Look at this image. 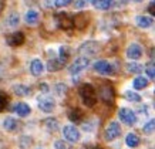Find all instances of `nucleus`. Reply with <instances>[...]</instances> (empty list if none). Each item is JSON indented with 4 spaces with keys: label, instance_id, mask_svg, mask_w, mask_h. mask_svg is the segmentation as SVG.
I'll return each mask as SVG.
<instances>
[{
    "label": "nucleus",
    "instance_id": "obj_1",
    "mask_svg": "<svg viewBox=\"0 0 155 149\" xmlns=\"http://www.w3.org/2000/svg\"><path fill=\"white\" fill-rule=\"evenodd\" d=\"M78 92H80V97L83 99V102L87 105V107H94L97 101H98V97H97V91H95L94 85L91 84H83L78 89Z\"/></svg>",
    "mask_w": 155,
    "mask_h": 149
},
{
    "label": "nucleus",
    "instance_id": "obj_2",
    "mask_svg": "<svg viewBox=\"0 0 155 149\" xmlns=\"http://www.w3.org/2000/svg\"><path fill=\"white\" fill-rule=\"evenodd\" d=\"M54 20H56V24L58 26V28L61 30H71V28H74V20H73V16L67 13H57L54 16Z\"/></svg>",
    "mask_w": 155,
    "mask_h": 149
},
{
    "label": "nucleus",
    "instance_id": "obj_3",
    "mask_svg": "<svg viewBox=\"0 0 155 149\" xmlns=\"http://www.w3.org/2000/svg\"><path fill=\"white\" fill-rule=\"evenodd\" d=\"M120 134H121V125L118 122L113 121L108 124V126L104 131V139L107 141V142H111V141L117 139L118 136H120Z\"/></svg>",
    "mask_w": 155,
    "mask_h": 149
},
{
    "label": "nucleus",
    "instance_id": "obj_4",
    "mask_svg": "<svg viewBox=\"0 0 155 149\" xmlns=\"http://www.w3.org/2000/svg\"><path fill=\"white\" fill-rule=\"evenodd\" d=\"M37 105L38 109L43 112H51L54 108H56V99L50 95H43V97L37 98Z\"/></svg>",
    "mask_w": 155,
    "mask_h": 149
},
{
    "label": "nucleus",
    "instance_id": "obj_5",
    "mask_svg": "<svg viewBox=\"0 0 155 149\" xmlns=\"http://www.w3.org/2000/svg\"><path fill=\"white\" fill-rule=\"evenodd\" d=\"M95 73H98L101 75H111L114 74V65L111 63H108L107 60H100V61H95L94 65H93Z\"/></svg>",
    "mask_w": 155,
    "mask_h": 149
},
{
    "label": "nucleus",
    "instance_id": "obj_6",
    "mask_svg": "<svg viewBox=\"0 0 155 149\" xmlns=\"http://www.w3.org/2000/svg\"><path fill=\"white\" fill-rule=\"evenodd\" d=\"M90 65V58L87 57H77L74 61H73V64L68 67V71H70L71 74H78L81 73L83 70H85L87 67Z\"/></svg>",
    "mask_w": 155,
    "mask_h": 149
},
{
    "label": "nucleus",
    "instance_id": "obj_7",
    "mask_svg": "<svg viewBox=\"0 0 155 149\" xmlns=\"http://www.w3.org/2000/svg\"><path fill=\"white\" fill-rule=\"evenodd\" d=\"M63 135H64V141H68V142H78L81 138L80 131L77 129L74 125H66L63 128Z\"/></svg>",
    "mask_w": 155,
    "mask_h": 149
},
{
    "label": "nucleus",
    "instance_id": "obj_8",
    "mask_svg": "<svg viewBox=\"0 0 155 149\" xmlns=\"http://www.w3.org/2000/svg\"><path fill=\"white\" fill-rule=\"evenodd\" d=\"M118 117H120V119H121L125 125L132 126V125H135V122H137L135 112L132 111V109H130V108H120Z\"/></svg>",
    "mask_w": 155,
    "mask_h": 149
},
{
    "label": "nucleus",
    "instance_id": "obj_9",
    "mask_svg": "<svg viewBox=\"0 0 155 149\" xmlns=\"http://www.w3.org/2000/svg\"><path fill=\"white\" fill-rule=\"evenodd\" d=\"M100 97H101V99H103L105 104L111 105V104L114 102V88H113V85L105 83V84L100 88Z\"/></svg>",
    "mask_w": 155,
    "mask_h": 149
},
{
    "label": "nucleus",
    "instance_id": "obj_10",
    "mask_svg": "<svg viewBox=\"0 0 155 149\" xmlns=\"http://www.w3.org/2000/svg\"><path fill=\"white\" fill-rule=\"evenodd\" d=\"M125 54H127V57L130 58V60L137 61V60H140V58L142 57L144 50H142V47L140 46L138 43H132V44H130V46H128Z\"/></svg>",
    "mask_w": 155,
    "mask_h": 149
},
{
    "label": "nucleus",
    "instance_id": "obj_11",
    "mask_svg": "<svg viewBox=\"0 0 155 149\" xmlns=\"http://www.w3.org/2000/svg\"><path fill=\"white\" fill-rule=\"evenodd\" d=\"M98 50H100V44L97 41H85L84 44L80 47V50H78V51H80L81 54L88 56L87 58H90V57L95 56Z\"/></svg>",
    "mask_w": 155,
    "mask_h": 149
},
{
    "label": "nucleus",
    "instance_id": "obj_12",
    "mask_svg": "<svg viewBox=\"0 0 155 149\" xmlns=\"http://www.w3.org/2000/svg\"><path fill=\"white\" fill-rule=\"evenodd\" d=\"M24 40H26V37H24L23 33L21 31H14V33L10 34L9 37L6 38V43L12 47H19L24 43Z\"/></svg>",
    "mask_w": 155,
    "mask_h": 149
},
{
    "label": "nucleus",
    "instance_id": "obj_13",
    "mask_svg": "<svg viewBox=\"0 0 155 149\" xmlns=\"http://www.w3.org/2000/svg\"><path fill=\"white\" fill-rule=\"evenodd\" d=\"M13 111L19 115L20 118H26L31 114V108L28 107L26 102H17L16 105L13 107Z\"/></svg>",
    "mask_w": 155,
    "mask_h": 149
},
{
    "label": "nucleus",
    "instance_id": "obj_14",
    "mask_svg": "<svg viewBox=\"0 0 155 149\" xmlns=\"http://www.w3.org/2000/svg\"><path fill=\"white\" fill-rule=\"evenodd\" d=\"M44 68H46V67L43 64V61L38 60V58H34V60H31V63H30V73H31L34 77L41 75Z\"/></svg>",
    "mask_w": 155,
    "mask_h": 149
},
{
    "label": "nucleus",
    "instance_id": "obj_15",
    "mask_svg": "<svg viewBox=\"0 0 155 149\" xmlns=\"http://www.w3.org/2000/svg\"><path fill=\"white\" fill-rule=\"evenodd\" d=\"M24 20H26V23L28 26H36L38 23V20H40V14H38L37 10L34 9H28L24 14Z\"/></svg>",
    "mask_w": 155,
    "mask_h": 149
},
{
    "label": "nucleus",
    "instance_id": "obj_16",
    "mask_svg": "<svg viewBox=\"0 0 155 149\" xmlns=\"http://www.w3.org/2000/svg\"><path fill=\"white\" fill-rule=\"evenodd\" d=\"M135 23L138 27L141 28H148L152 26V17L150 16H137L135 17Z\"/></svg>",
    "mask_w": 155,
    "mask_h": 149
},
{
    "label": "nucleus",
    "instance_id": "obj_17",
    "mask_svg": "<svg viewBox=\"0 0 155 149\" xmlns=\"http://www.w3.org/2000/svg\"><path fill=\"white\" fill-rule=\"evenodd\" d=\"M63 67H64V63H61L58 58H54V60L51 58V60L47 63V67H46V68H47L50 73H56V71H60Z\"/></svg>",
    "mask_w": 155,
    "mask_h": 149
},
{
    "label": "nucleus",
    "instance_id": "obj_18",
    "mask_svg": "<svg viewBox=\"0 0 155 149\" xmlns=\"http://www.w3.org/2000/svg\"><path fill=\"white\" fill-rule=\"evenodd\" d=\"M13 91L17 97H26V95L30 94V88L24 84H14L13 85Z\"/></svg>",
    "mask_w": 155,
    "mask_h": 149
},
{
    "label": "nucleus",
    "instance_id": "obj_19",
    "mask_svg": "<svg viewBox=\"0 0 155 149\" xmlns=\"http://www.w3.org/2000/svg\"><path fill=\"white\" fill-rule=\"evenodd\" d=\"M91 5L94 6L97 10H108L111 9L113 2H110V0H93Z\"/></svg>",
    "mask_w": 155,
    "mask_h": 149
},
{
    "label": "nucleus",
    "instance_id": "obj_20",
    "mask_svg": "<svg viewBox=\"0 0 155 149\" xmlns=\"http://www.w3.org/2000/svg\"><path fill=\"white\" fill-rule=\"evenodd\" d=\"M140 142H141L140 136L137 135V134H134V132L128 134L127 138H125V144H127L130 148H137V146L140 145Z\"/></svg>",
    "mask_w": 155,
    "mask_h": 149
},
{
    "label": "nucleus",
    "instance_id": "obj_21",
    "mask_svg": "<svg viewBox=\"0 0 155 149\" xmlns=\"http://www.w3.org/2000/svg\"><path fill=\"white\" fill-rule=\"evenodd\" d=\"M147 85H148V79H147L145 77H142V75L135 77L134 81H132V87H134V89H144Z\"/></svg>",
    "mask_w": 155,
    "mask_h": 149
},
{
    "label": "nucleus",
    "instance_id": "obj_22",
    "mask_svg": "<svg viewBox=\"0 0 155 149\" xmlns=\"http://www.w3.org/2000/svg\"><path fill=\"white\" fill-rule=\"evenodd\" d=\"M70 57H71V48L68 46H61L60 47V57H58V60H60L61 63H64V64H66Z\"/></svg>",
    "mask_w": 155,
    "mask_h": 149
},
{
    "label": "nucleus",
    "instance_id": "obj_23",
    "mask_svg": "<svg viewBox=\"0 0 155 149\" xmlns=\"http://www.w3.org/2000/svg\"><path fill=\"white\" fill-rule=\"evenodd\" d=\"M20 23V16L17 13H10L9 17L6 19V26L9 27H17Z\"/></svg>",
    "mask_w": 155,
    "mask_h": 149
},
{
    "label": "nucleus",
    "instance_id": "obj_24",
    "mask_svg": "<svg viewBox=\"0 0 155 149\" xmlns=\"http://www.w3.org/2000/svg\"><path fill=\"white\" fill-rule=\"evenodd\" d=\"M68 118H70L73 122H81L83 121V118H84V112L81 111V109H71L70 114H68Z\"/></svg>",
    "mask_w": 155,
    "mask_h": 149
},
{
    "label": "nucleus",
    "instance_id": "obj_25",
    "mask_svg": "<svg viewBox=\"0 0 155 149\" xmlns=\"http://www.w3.org/2000/svg\"><path fill=\"white\" fill-rule=\"evenodd\" d=\"M3 128L6 131H14L17 128V121L13 117H6L5 121H3Z\"/></svg>",
    "mask_w": 155,
    "mask_h": 149
},
{
    "label": "nucleus",
    "instance_id": "obj_26",
    "mask_svg": "<svg viewBox=\"0 0 155 149\" xmlns=\"http://www.w3.org/2000/svg\"><path fill=\"white\" fill-rule=\"evenodd\" d=\"M44 126L47 128L50 132H56L58 129V121H57L56 118H47V119H44Z\"/></svg>",
    "mask_w": 155,
    "mask_h": 149
},
{
    "label": "nucleus",
    "instance_id": "obj_27",
    "mask_svg": "<svg viewBox=\"0 0 155 149\" xmlns=\"http://www.w3.org/2000/svg\"><path fill=\"white\" fill-rule=\"evenodd\" d=\"M125 68H127L128 73H131V74H140L142 70H144V67L141 64H138V63H128L125 65Z\"/></svg>",
    "mask_w": 155,
    "mask_h": 149
},
{
    "label": "nucleus",
    "instance_id": "obj_28",
    "mask_svg": "<svg viewBox=\"0 0 155 149\" xmlns=\"http://www.w3.org/2000/svg\"><path fill=\"white\" fill-rule=\"evenodd\" d=\"M70 3V0H54V2H46L44 5L48 6V7H66Z\"/></svg>",
    "mask_w": 155,
    "mask_h": 149
},
{
    "label": "nucleus",
    "instance_id": "obj_29",
    "mask_svg": "<svg viewBox=\"0 0 155 149\" xmlns=\"http://www.w3.org/2000/svg\"><path fill=\"white\" fill-rule=\"evenodd\" d=\"M124 97L127 101H131V102H140L141 101V95L138 92H134V91H127L124 94Z\"/></svg>",
    "mask_w": 155,
    "mask_h": 149
},
{
    "label": "nucleus",
    "instance_id": "obj_30",
    "mask_svg": "<svg viewBox=\"0 0 155 149\" xmlns=\"http://www.w3.org/2000/svg\"><path fill=\"white\" fill-rule=\"evenodd\" d=\"M54 92H56L58 97H63V95H66V92H67L66 84H63V83H57V84L54 85Z\"/></svg>",
    "mask_w": 155,
    "mask_h": 149
},
{
    "label": "nucleus",
    "instance_id": "obj_31",
    "mask_svg": "<svg viewBox=\"0 0 155 149\" xmlns=\"http://www.w3.org/2000/svg\"><path fill=\"white\" fill-rule=\"evenodd\" d=\"M154 128H155V121H154V119H150V121L144 125V128H142V129H144V132H145V134L151 135V134H154Z\"/></svg>",
    "mask_w": 155,
    "mask_h": 149
},
{
    "label": "nucleus",
    "instance_id": "obj_32",
    "mask_svg": "<svg viewBox=\"0 0 155 149\" xmlns=\"http://www.w3.org/2000/svg\"><path fill=\"white\" fill-rule=\"evenodd\" d=\"M7 104H9V101H7L6 92H2V91H0V112L5 111L6 107H7Z\"/></svg>",
    "mask_w": 155,
    "mask_h": 149
},
{
    "label": "nucleus",
    "instance_id": "obj_33",
    "mask_svg": "<svg viewBox=\"0 0 155 149\" xmlns=\"http://www.w3.org/2000/svg\"><path fill=\"white\" fill-rule=\"evenodd\" d=\"M54 149H71V146L67 144L66 141L58 139V141H56V142H54Z\"/></svg>",
    "mask_w": 155,
    "mask_h": 149
},
{
    "label": "nucleus",
    "instance_id": "obj_34",
    "mask_svg": "<svg viewBox=\"0 0 155 149\" xmlns=\"http://www.w3.org/2000/svg\"><path fill=\"white\" fill-rule=\"evenodd\" d=\"M145 73H147V75L150 77L151 79L155 77V73H154V65H148V67H145Z\"/></svg>",
    "mask_w": 155,
    "mask_h": 149
},
{
    "label": "nucleus",
    "instance_id": "obj_35",
    "mask_svg": "<svg viewBox=\"0 0 155 149\" xmlns=\"http://www.w3.org/2000/svg\"><path fill=\"white\" fill-rule=\"evenodd\" d=\"M40 91L44 94H47L48 91H50V88H48V85L46 84V83H43V84H40Z\"/></svg>",
    "mask_w": 155,
    "mask_h": 149
},
{
    "label": "nucleus",
    "instance_id": "obj_36",
    "mask_svg": "<svg viewBox=\"0 0 155 149\" xmlns=\"http://www.w3.org/2000/svg\"><path fill=\"white\" fill-rule=\"evenodd\" d=\"M85 5H87V2H74L75 9H83Z\"/></svg>",
    "mask_w": 155,
    "mask_h": 149
},
{
    "label": "nucleus",
    "instance_id": "obj_37",
    "mask_svg": "<svg viewBox=\"0 0 155 149\" xmlns=\"http://www.w3.org/2000/svg\"><path fill=\"white\" fill-rule=\"evenodd\" d=\"M154 6H155V2H151L150 3V13L154 16L155 14V9H154Z\"/></svg>",
    "mask_w": 155,
    "mask_h": 149
},
{
    "label": "nucleus",
    "instance_id": "obj_38",
    "mask_svg": "<svg viewBox=\"0 0 155 149\" xmlns=\"http://www.w3.org/2000/svg\"><path fill=\"white\" fill-rule=\"evenodd\" d=\"M3 9H5V2H2V0H0V14H2Z\"/></svg>",
    "mask_w": 155,
    "mask_h": 149
},
{
    "label": "nucleus",
    "instance_id": "obj_39",
    "mask_svg": "<svg viewBox=\"0 0 155 149\" xmlns=\"http://www.w3.org/2000/svg\"><path fill=\"white\" fill-rule=\"evenodd\" d=\"M83 149H98V148H95V146H84Z\"/></svg>",
    "mask_w": 155,
    "mask_h": 149
},
{
    "label": "nucleus",
    "instance_id": "obj_40",
    "mask_svg": "<svg viewBox=\"0 0 155 149\" xmlns=\"http://www.w3.org/2000/svg\"><path fill=\"white\" fill-rule=\"evenodd\" d=\"M37 149H41V148H37Z\"/></svg>",
    "mask_w": 155,
    "mask_h": 149
}]
</instances>
